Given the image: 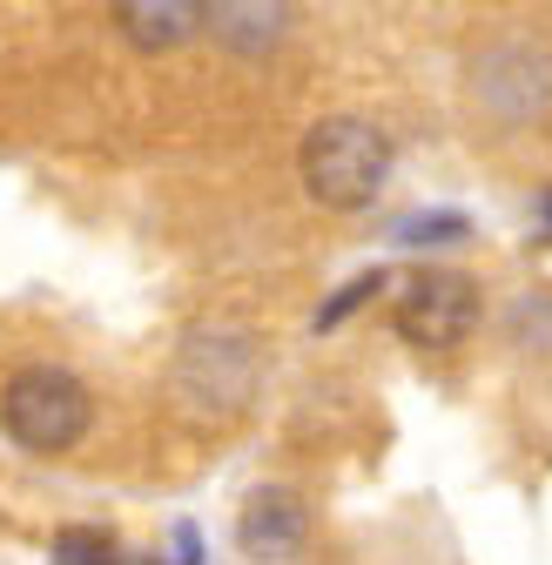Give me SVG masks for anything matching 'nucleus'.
<instances>
[{
	"instance_id": "1",
	"label": "nucleus",
	"mask_w": 552,
	"mask_h": 565,
	"mask_svg": "<svg viewBox=\"0 0 552 565\" xmlns=\"http://www.w3.org/2000/svg\"><path fill=\"white\" fill-rule=\"evenodd\" d=\"M391 162H397L391 135L378 121H364V115H330V121H317L304 135V156H297L310 202L317 209H337V216L371 209L384 195V182H391Z\"/></svg>"
},
{
	"instance_id": "2",
	"label": "nucleus",
	"mask_w": 552,
	"mask_h": 565,
	"mask_svg": "<svg viewBox=\"0 0 552 565\" xmlns=\"http://www.w3.org/2000/svg\"><path fill=\"white\" fill-rule=\"evenodd\" d=\"M465 88H471V108L499 128L552 121V41L526 34V28L478 41V54L465 67Z\"/></svg>"
},
{
	"instance_id": "3",
	"label": "nucleus",
	"mask_w": 552,
	"mask_h": 565,
	"mask_svg": "<svg viewBox=\"0 0 552 565\" xmlns=\"http://www.w3.org/2000/svg\"><path fill=\"white\" fill-rule=\"evenodd\" d=\"M88 424H95V397L61 364H28V371L8 377V391H0V431L34 458L75 451L88 438Z\"/></svg>"
},
{
	"instance_id": "4",
	"label": "nucleus",
	"mask_w": 552,
	"mask_h": 565,
	"mask_svg": "<svg viewBox=\"0 0 552 565\" xmlns=\"http://www.w3.org/2000/svg\"><path fill=\"white\" fill-rule=\"evenodd\" d=\"M169 384L195 417H236L263 391V343L250 330H195L176 350Z\"/></svg>"
},
{
	"instance_id": "5",
	"label": "nucleus",
	"mask_w": 552,
	"mask_h": 565,
	"mask_svg": "<svg viewBox=\"0 0 552 565\" xmlns=\"http://www.w3.org/2000/svg\"><path fill=\"white\" fill-rule=\"evenodd\" d=\"M397 337L418 343V350H452L478 330V282L458 276V269H425L404 282V297L391 310Z\"/></svg>"
},
{
	"instance_id": "6",
	"label": "nucleus",
	"mask_w": 552,
	"mask_h": 565,
	"mask_svg": "<svg viewBox=\"0 0 552 565\" xmlns=\"http://www.w3.org/2000/svg\"><path fill=\"white\" fill-rule=\"evenodd\" d=\"M236 545L256 565H290L310 545V505L290 484H256L243 499V512H236Z\"/></svg>"
},
{
	"instance_id": "7",
	"label": "nucleus",
	"mask_w": 552,
	"mask_h": 565,
	"mask_svg": "<svg viewBox=\"0 0 552 565\" xmlns=\"http://www.w3.org/2000/svg\"><path fill=\"white\" fill-rule=\"evenodd\" d=\"M202 0H121L115 8V28L142 47V54H169L176 41H189L195 28H202Z\"/></svg>"
},
{
	"instance_id": "8",
	"label": "nucleus",
	"mask_w": 552,
	"mask_h": 565,
	"mask_svg": "<svg viewBox=\"0 0 552 565\" xmlns=\"http://www.w3.org/2000/svg\"><path fill=\"white\" fill-rule=\"evenodd\" d=\"M290 8H210L202 14V28H210L230 54H263L276 34H284Z\"/></svg>"
},
{
	"instance_id": "9",
	"label": "nucleus",
	"mask_w": 552,
	"mask_h": 565,
	"mask_svg": "<svg viewBox=\"0 0 552 565\" xmlns=\"http://www.w3.org/2000/svg\"><path fill=\"white\" fill-rule=\"evenodd\" d=\"M465 236H471L465 209H418V216H404L391 230V243H404V249H445V243H465Z\"/></svg>"
},
{
	"instance_id": "10",
	"label": "nucleus",
	"mask_w": 552,
	"mask_h": 565,
	"mask_svg": "<svg viewBox=\"0 0 552 565\" xmlns=\"http://www.w3.org/2000/svg\"><path fill=\"white\" fill-rule=\"evenodd\" d=\"M506 337L519 350H552V290H526L512 310H506Z\"/></svg>"
},
{
	"instance_id": "11",
	"label": "nucleus",
	"mask_w": 552,
	"mask_h": 565,
	"mask_svg": "<svg viewBox=\"0 0 552 565\" xmlns=\"http://www.w3.org/2000/svg\"><path fill=\"white\" fill-rule=\"evenodd\" d=\"M54 565H115V539L102 525H61L54 545H47Z\"/></svg>"
},
{
	"instance_id": "12",
	"label": "nucleus",
	"mask_w": 552,
	"mask_h": 565,
	"mask_svg": "<svg viewBox=\"0 0 552 565\" xmlns=\"http://www.w3.org/2000/svg\"><path fill=\"white\" fill-rule=\"evenodd\" d=\"M384 282H391L384 269H364V276H351V282H343V290H337V297H330V303L317 310V330H330V323H343V317H351V310H358L364 297H378V290H384Z\"/></svg>"
},
{
	"instance_id": "13",
	"label": "nucleus",
	"mask_w": 552,
	"mask_h": 565,
	"mask_svg": "<svg viewBox=\"0 0 552 565\" xmlns=\"http://www.w3.org/2000/svg\"><path fill=\"white\" fill-rule=\"evenodd\" d=\"M176 565H202V532H195L189 519L176 525Z\"/></svg>"
},
{
	"instance_id": "14",
	"label": "nucleus",
	"mask_w": 552,
	"mask_h": 565,
	"mask_svg": "<svg viewBox=\"0 0 552 565\" xmlns=\"http://www.w3.org/2000/svg\"><path fill=\"white\" fill-rule=\"evenodd\" d=\"M539 216H545V230H552V189H545V195H539Z\"/></svg>"
}]
</instances>
